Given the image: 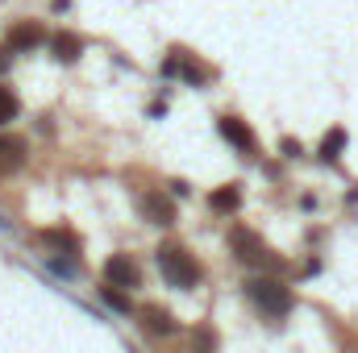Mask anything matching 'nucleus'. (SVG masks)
I'll return each mask as SVG.
<instances>
[{
	"label": "nucleus",
	"instance_id": "2",
	"mask_svg": "<svg viewBox=\"0 0 358 353\" xmlns=\"http://www.w3.org/2000/svg\"><path fill=\"white\" fill-rule=\"evenodd\" d=\"M246 295H250V303L263 312V316H287L292 312V291L287 287H279L275 278H255V283H246Z\"/></svg>",
	"mask_w": 358,
	"mask_h": 353
},
{
	"label": "nucleus",
	"instance_id": "12",
	"mask_svg": "<svg viewBox=\"0 0 358 353\" xmlns=\"http://www.w3.org/2000/svg\"><path fill=\"white\" fill-rule=\"evenodd\" d=\"M213 212H238V204H242V191L238 187H221V191H213Z\"/></svg>",
	"mask_w": 358,
	"mask_h": 353
},
{
	"label": "nucleus",
	"instance_id": "16",
	"mask_svg": "<svg viewBox=\"0 0 358 353\" xmlns=\"http://www.w3.org/2000/svg\"><path fill=\"white\" fill-rule=\"evenodd\" d=\"M13 117H17V96H13L8 88H0V125L13 121Z\"/></svg>",
	"mask_w": 358,
	"mask_h": 353
},
{
	"label": "nucleus",
	"instance_id": "7",
	"mask_svg": "<svg viewBox=\"0 0 358 353\" xmlns=\"http://www.w3.org/2000/svg\"><path fill=\"white\" fill-rule=\"evenodd\" d=\"M221 133H225V142H234L238 150H255V133H250L238 117H221Z\"/></svg>",
	"mask_w": 358,
	"mask_h": 353
},
{
	"label": "nucleus",
	"instance_id": "15",
	"mask_svg": "<svg viewBox=\"0 0 358 353\" xmlns=\"http://www.w3.org/2000/svg\"><path fill=\"white\" fill-rule=\"evenodd\" d=\"M100 295H104V303H108V308L129 312V295H125V291H117V287H108V283H104V291H100Z\"/></svg>",
	"mask_w": 358,
	"mask_h": 353
},
{
	"label": "nucleus",
	"instance_id": "3",
	"mask_svg": "<svg viewBox=\"0 0 358 353\" xmlns=\"http://www.w3.org/2000/svg\"><path fill=\"white\" fill-rule=\"evenodd\" d=\"M104 283H108V287H117V291H134V287L142 283L138 262H134V258H125V254H113V258L104 262Z\"/></svg>",
	"mask_w": 358,
	"mask_h": 353
},
{
	"label": "nucleus",
	"instance_id": "1",
	"mask_svg": "<svg viewBox=\"0 0 358 353\" xmlns=\"http://www.w3.org/2000/svg\"><path fill=\"white\" fill-rule=\"evenodd\" d=\"M159 270L171 287H196L200 283V262L183 246H163L159 250Z\"/></svg>",
	"mask_w": 358,
	"mask_h": 353
},
{
	"label": "nucleus",
	"instance_id": "14",
	"mask_svg": "<svg viewBox=\"0 0 358 353\" xmlns=\"http://www.w3.org/2000/svg\"><path fill=\"white\" fill-rule=\"evenodd\" d=\"M213 350H217L213 329H196V333H192V353H213Z\"/></svg>",
	"mask_w": 358,
	"mask_h": 353
},
{
	"label": "nucleus",
	"instance_id": "13",
	"mask_svg": "<svg viewBox=\"0 0 358 353\" xmlns=\"http://www.w3.org/2000/svg\"><path fill=\"white\" fill-rule=\"evenodd\" d=\"M342 146H346V129H329V133H325V142H321V158H325V163H334Z\"/></svg>",
	"mask_w": 358,
	"mask_h": 353
},
{
	"label": "nucleus",
	"instance_id": "11",
	"mask_svg": "<svg viewBox=\"0 0 358 353\" xmlns=\"http://www.w3.org/2000/svg\"><path fill=\"white\" fill-rule=\"evenodd\" d=\"M142 324H146L150 333H159V337L176 333V324H171V316H167L163 308H146V312H142Z\"/></svg>",
	"mask_w": 358,
	"mask_h": 353
},
{
	"label": "nucleus",
	"instance_id": "17",
	"mask_svg": "<svg viewBox=\"0 0 358 353\" xmlns=\"http://www.w3.org/2000/svg\"><path fill=\"white\" fill-rule=\"evenodd\" d=\"M46 241L59 246V250H67V254H76V237L71 233H46Z\"/></svg>",
	"mask_w": 358,
	"mask_h": 353
},
{
	"label": "nucleus",
	"instance_id": "4",
	"mask_svg": "<svg viewBox=\"0 0 358 353\" xmlns=\"http://www.w3.org/2000/svg\"><path fill=\"white\" fill-rule=\"evenodd\" d=\"M229 246H234V254H238L242 262H250V266H271L275 262L267 246H263L255 233H246V229H234V233H229Z\"/></svg>",
	"mask_w": 358,
	"mask_h": 353
},
{
	"label": "nucleus",
	"instance_id": "8",
	"mask_svg": "<svg viewBox=\"0 0 358 353\" xmlns=\"http://www.w3.org/2000/svg\"><path fill=\"white\" fill-rule=\"evenodd\" d=\"M50 50H55L59 63H76L80 50H84V42H80L76 33H55V38H50Z\"/></svg>",
	"mask_w": 358,
	"mask_h": 353
},
{
	"label": "nucleus",
	"instance_id": "9",
	"mask_svg": "<svg viewBox=\"0 0 358 353\" xmlns=\"http://www.w3.org/2000/svg\"><path fill=\"white\" fill-rule=\"evenodd\" d=\"M142 212H146V216H155V225H171V220H176L171 204H167L163 195H155V191H150V195L142 200Z\"/></svg>",
	"mask_w": 358,
	"mask_h": 353
},
{
	"label": "nucleus",
	"instance_id": "5",
	"mask_svg": "<svg viewBox=\"0 0 358 353\" xmlns=\"http://www.w3.org/2000/svg\"><path fill=\"white\" fill-rule=\"evenodd\" d=\"M163 71H167V75H179V80H187V84H204V80H208V71H204L187 50H171V59L163 63Z\"/></svg>",
	"mask_w": 358,
	"mask_h": 353
},
{
	"label": "nucleus",
	"instance_id": "6",
	"mask_svg": "<svg viewBox=\"0 0 358 353\" xmlns=\"http://www.w3.org/2000/svg\"><path fill=\"white\" fill-rule=\"evenodd\" d=\"M38 42H46V33H42L38 21H21V25H13V33H8V50H29V46H38Z\"/></svg>",
	"mask_w": 358,
	"mask_h": 353
},
{
	"label": "nucleus",
	"instance_id": "10",
	"mask_svg": "<svg viewBox=\"0 0 358 353\" xmlns=\"http://www.w3.org/2000/svg\"><path fill=\"white\" fill-rule=\"evenodd\" d=\"M21 158H25V142L21 137H0V167L13 171V167H21Z\"/></svg>",
	"mask_w": 358,
	"mask_h": 353
}]
</instances>
